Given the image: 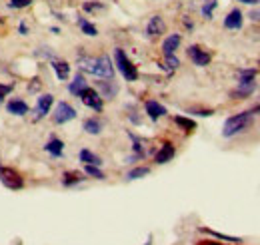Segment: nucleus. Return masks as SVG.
Listing matches in <instances>:
<instances>
[{"mask_svg":"<svg viewBox=\"0 0 260 245\" xmlns=\"http://www.w3.org/2000/svg\"><path fill=\"white\" fill-rule=\"evenodd\" d=\"M256 112H260V106L254 108V110H248V112H242V114H236V116L228 118L226 122H224V128H222V136H224V138H232V136L244 132V130L250 126L252 116H254Z\"/></svg>","mask_w":260,"mask_h":245,"instance_id":"f257e3e1","label":"nucleus"},{"mask_svg":"<svg viewBox=\"0 0 260 245\" xmlns=\"http://www.w3.org/2000/svg\"><path fill=\"white\" fill-rule=\"evenodd\" d=\"M256 70H242L240 72V80H238V88L232 92V98H248L250 94L256 90V82H254Z\"/></svg>","mask_w":260,"mask_h":245,"instance_id":"f03ea898","label":"nucleus"},{"mask_svg":"<svg viewBox=\"0 0 260 245\" xmlns=\"http://www.w3.org/2000/svg\"><path fill=\"white\" fill-rule=\"evenodd\" d=\"M114 58H116V66H118L120 74H122L128 82H134V80L138 78V70H136V66L130 62V58L126 56V52L120 50V48H116V50H114Z\"/></svg>","mask_w":260,"mask_h":245,"instance_id":"7ed1b4c3","label":"nucleus"},{"mask_svg":"<svg viewBox=\"0 0 260 245\" xmlns=\"http://www.w3.org/2000/svg\"><path fill=\"white\" fill-rule=\"evenodd\" d=\"M0 184L12 191H18L24 187V180L20 178V174L12 168H0Z\"/></svg>","mask_w":260,"mask_h":245,"instance_id":"20e7f679","label":"nucleus"},{"mask_svg":"<svg viewBox=\"0 0 260 245\" xmlns=\"http://www.w3.org/2000/svg\"><path fill=\"white\" fill-rule=\"evenodd\" d=\"M92 76H96L100 80H110L114 76V68L108 56H98L94 58V68H92Z\"/></svg>","mask_w":260,"mask_h":245,"instance_id":"39448f33","label":"nucleus"},{"mask_svg":"<svg viewBox=\"0 0 260 245\" xmlns=\"http://www.w3.org/2000/svg\"><path fill=\"white\" fill-rule=\"evenodd\" d=\"M78 98L82 100V104H84L86 108H92V110H96V112L102 110V96H100L94 88H84Z\"/></svg>","mask_w":260,"mask_h":245,"instance_id":"423d86ee","label":"nucleus"},{"mask_svg":"<svg viewBox=\"0 0 260 245\" xmlns=\"http://www.w3.org/2000/svg\"><path fill=\"white\" fill-rule=\"evenodd\" d=\"M52 118H54V124H66V122H70V120L76 118V110H74L70 104L60 102V104L56 106V112H54Z\"/></svg>","mask_w":260,"mask_h":245,"instance_id":"0eeeda50","label":"nucleus"},{"mask_svg":"<svg viewBox=\"0 0 260 245\" xmlns=\"http://www.w3.org/2000/svg\"><path fill=\"white\" fill-rule=\"evenodd\" d=\"M52 104H54V98L50 96V94H42L38 100H36V108H34V114H36V120H42L48 112H50V108H52Z\"/></svg>","mask_w":260,"mask_h":245,"instance_id":"6e6552de","label":"nucleus"},{"mask_svg":"<svg viewBox=\"0 0 260 245\" xmlns=\"http://www.w3.org/2000/svg\"><path fill=\"white\" fill-rule=\"evenodd\" d=\"M188 56L196 66H208L210 64V54L206 50H202L200 46H190L188 48Z\"/></svg>","mask_w":260,"mask_h":245,"instance_id":"1a4fd4ad","label":"nucleus"},{"mask_svg":"<svg viewBox=\"0 0 260 245\" xmlns=\"http://www.w3.org/2000/svg\"><path fill=\"white\" fill-rule=\"evenodd\" d=\"M224 28H228V30H238V28H242V12H240L238 8H234V10L228 12V16L224 18Z\"/></svg>","mask_w":260,"mask_h":245,"instance_id":"9d476101","label":"nucleus"},{"mask_svg":"<svg viewBox=\"0 0 260 245\" xmlns=\"http://www.w3.org/2000/svg\"><path fill=\"white\" fill-rule=\"evenodd\" d=\"M166 30V26H164V20L160 16H152L150 20H148V26H146V34L150 36V38H156V36H160L164 34Z\"/></svg>","mask_w":260,"mask_h":245,"instance_id":"9b49d317","label":"nucleus"},{"mask_svg":"<svg viewBox=\"0 0 260 245\" xmlns=\"http://www.w3.org/2000/svg\"><path fill=\"white\" fill-rule=\"evenodd\" d=\"M146 114H148V118L150 120H158V118H162V116H166V108H164L162 104H158V102H154V100H148L146 102Z\"/></svg>","mask_w":260,"mask_h":245,"instance_id":"f8f14e48","label":"nucleus"},{"mask_svg":"<svg viewBox=\"0 0 260 245\" xmlns=\"http://www.w3.org/2000/svg\"><path fill=\"white\" fill-rule=\"evenodd\" d=\"M174 155H176L174 146L166 142V144H162V148L156 152V155H154V161H156V164H166V161H170Z\"/></svg>","mask_w":260,"mask_h":245,"instance_id":"ddd939ff","label":"nucleus"},{"mask_svg":"<svg viewBox=\"0 0 260 245\" xmlns=\"http://www.w3.org/2000/svg\"><path fill=\"white\" fill-rule=\"evenodd\" d=\"M180 34H170L166 40H164V44H162V52H164V56H172L176 50H178V46H180Z\"/></svg>","mask_w":260,"mask_h":245,"instance_id":"4468645a","label":"nucleus"},{"mask_svg":"<svg viewBox=\"0 0 260 245\" xmlns=\"http://www.w3.org/2000/svg\"><path fill=\"white\" fill-rule=\"evenodd\" d=\"M98 90H100V96L102 98H114L116 96V92H118V86L112 82V78L110 80H100L98 82Z\"/></svg>","mask_w":260,"mask_h":245,"instance_id":"2eb2a0df","label":"nucleus"},{"mask_svg":"<svg viewBox=\"0 0 260 245\" xmlns=\"http://www.w3.org/2000/svg\"><path fill=\"white\" fill-rule=\"evenodd\" d=\"M6 110L10 114H14V116H26L28 114V106H26L24 100H10L6 104Z\"/></svg>","mask_w":260,"mask_h":245,"instance_id":"dca6fc26","label":"nucleus"},{"mask_svg":"<svg viewBox=\"0 0 260 245\" xmlns=\"http://www.w3.org/2000/svg\"><path fill=\"white\" fill-rule=\"evenodd\" d=\"M44 150L50 153V155H54V157H60L62 152H64V144H62V140H58V138H50L48 144L44 146Z\"/></svg>","mask_w":260,"mask_h":245,"instance_id":"f3484780","label":"nucleus"},{"mask_svg":"<svg viewBox=\"0 0 260 245\" xmlns=\"http://www.w3.org/2000/svg\"><path fill=\"white\" fill-rule=\"evenodd\" d=\"M84 88H88V84H86L84 76H82V74H76V76H74V80L70 82L68 90H70V94H74V96H80Z\"/></svg>","mask_w":260,"mask_h":245,"instance_id":"a211bd4d","label":"nucleus"},{"mask_svg":"<svg viewBox=\"0 0 260 245\" xmlns=\"http://www.w3.org/2000/svg\"><path fill=\"white\" fill-rule=\"evenodd\" d=\"M52 70H54V74H56L58 80H68V74H70V66H68V62L54 60L52 62Z\"/></svg>","mask_w":260,"mask_h":245,"instance_id":"6ab92c4d","label":"nucleus"},{"mask_svg":"<svg viewBox=\"0 0 260 245\" xmlns=\"http://www.w3.org/2000/svg\"><path fill=\"white\" fill-rule=\"evenodd\" d=\"M80 161H82L84 166H100V164H102V159L98 157L96 153L90 152V150H82V152H80Z\"/></svg>","mask_w":260,"mask_h":245,"instance_id":"aec40b11","label":"nucleus"},{"mask_svg":"<svg viewBox=\"0 0 260 245\" xmlns=\"http://www.w3.org/2000/svg\"><path fill=\"white\" fill-rule=\"evenodd\" d=\"M100 130H102V122H100L98 118H88V120L84 122V132H88V134H92V136H98Z\"/></svg>","mask_w":260,"mask_h":245,"instance_id":"412c9836","label":"nucleus"},{"mask_svg":"<svg viewBox=\"0 0 260 245\" xmlns=\"http://www.w3.org/2000/svg\"><path fill=\"white\" fill-rule=\"evenodd\" d=\"M84 178H82V174H78V172H66L64 178H62V184L66 185V187H70V185H76L80 184Z\"/></svg>","mask_w":260,"mask_h":245,"instance_id":"4be33fe9","label":"nucleus"},{"mask_svg":"<svg viewBox=\"0 0 260 245\" xmlns=\"http://www.w3.org/2000/svg\"><path fill=\"white\" fill-rule=\"evenodd\" d=\"M78 26H80V30L84 32L86 36H96L98 34L96 26H94L92 22H88L86 18H78Z\"/></svg>","mask_w":260,"mask_h":245,"instance_id":"5701e85b","label":"nucleus"},{"mask_svg":"<svg viewBox=\"0 0 260 245\" xmlns=\"http://www.w3.org/2000/svg\"><path fill=\"white\" fill-rule=\"evenodd\" d=\"M78 68H80L82 72H88V74H92V68H94V58H88V56H80V58H78Z\"/></svg>","mask_w":260,"mask_h":245,"instance_id":"b1692460","label":"nucleus"},{"mask_svg":"<svg viewBox=\"0 0 260 245\" xmlns=\"http://www.w3.org/2000/svg\"><path fill=\"white\" fill-rule=\"evenodd\" d=\"M174 124L180 126V128L186 130V132H192V130L196 128V124L192 122L190 118H184V116H176V118H174Z\"/></svg>","mask_w":260,"mask_h":245,"instance_id":"393cba45","label":"nucleus"},{"mask_svg":"<svg viewBox=\"0 0 260 245\" xmlns=\"http://www.w3.org/2000/svg\"><path fill=\"white\" fill-rule=\"evenodd\" d=\"M84 174L90 178H96V180H104V174L98 170V166H84Z\"/></svg>","mask_w":260,"mask_h":245,"instance_id":"a878e982","label":"nucleus"},{"mask_svg":"<svg viewBox=\"0 0 260 245\" xmlns=\"http://www.w3.org/2000/svg\"><path fill=\"white\" fill-rule=\"evenodd\" d=\"M148 174H150L148 168H134L128 174V180H138V178H144V176H148Z\"/></svg>","mask_w":260,"mask_h":245,"instance_id":"bb28decb","label":"nucleus"},{"mask_svg":"<svg viewBox=\"0 0 260 245\" xmlns=\"http://www.w3.org/2000/svg\"><path fill=\"white\" fill-rule=\"evenodd\" d=\"M216 8V0H204V6H202V14L206 18H212V10Z\"/></svg>","mask_w":260,"mask_h":245,"instance_id":"cd10ccee","label":"nucleus"},{"mask_svg":"<svg viewBox=\"0 0 260 245\" xmlns=\"http://www.w3.org/2000/svg\"><path fill=\"white\" fill-rule=\"evenodd\" d=\"M204 233H210V235H214V237H218V239H222V241H232V243H236V241H240L238 237H230V235H224V233H218V231H212V229H202Z\"/></svg>","mask_w":260,"mask_h":245,"instance_id":"c85d7f7f","label":"nucleus"},{"mask_svg":"<svg viewBox=\"0 0 260 245\" xmlns=\"http://www.w3.org/2000/svg\"><path fill=\"white\" fill-rule=\"evenodd\" d=\"M164 58H166V66H164V70L172 72V70H176V68H178V64H180V62H178V58H176L174 54H172V56H164Z\"/></svg>","mask_w":260,"mask_h":245,"instance_id":"c756f323","label":"nucleus"},{"mask_svg":"<svg viewBox=\"0 0 260 245\" xmlns=\"http://www.w3.org/2000/svg\"><path fill=\"white\" fill-rule=\"evenodd\" d=\"M30 2H32V0H10L8 6L18 10V8H26V6H30Z\"/></svg>","mask_w":260,"mask_h":245,"instance_id":"7c9ffc66","label":"nucleus"},{"mask_svg":"<svg viewBox=\"0 0 260 245\" xmlns=\"http://www.w3.org/2000/svg\"><path fill=\"white\" fill-rule=\"evenodd\" d=\"M12 92V84H0V104L4 102V98Z\"/></svg>","mask_w":260,"mask_h":245,"instance_id":"2f4dec72","label":"nucleus"},{"mask_svg":"<svg viewBox=\"0 0 260 245\" xmlns=\"http://www.w3.org/2000/svg\"><path fill=\"white\" fill-rule=\"evenodd\" d=\"M98 8H102V4H84V10H98Z\"/></svg>","mask_w":260,"mask_h":245,"instance_id":"473e14b6","label":"nucleus"},{"mask_svg":"<svg viewBox=\"0 0 260 245\" xmlns=\"http://www.w3.org/2000/svg\"><path fill=\"white\" fill-rule=\"evenodd\" d=\"M20 34H24V36L28 34V26H26L24 22H20Z\"/></svg>","mask_w":260,"mask_h":245,"instance_id":"72a5a7b5","label":"nucleus"},{"mask_svg":"<svg viewBox=\"0 0 260 245\" xmlns=\"http://www.w3.org/2000/svg\"><path fill=\"white\" fill-rule=\"evenodd\" d=\"M238 2H244V4H258L260 0H238Z\"/></svg>","mask_w":260,"mask_h":245,"instance_id":"f704fd0d","label":"nucleus"},{"mask_svg":"<svg viewBox=\"0 0 260 245\" xmlns=\"http://www.w3.org/2000/svg\"><path fill=\"white\" fill-rule=\"evenodd\" d=\"M250 18H252V20H260V12H252Z\"/></svg>","mask_w":260,"mask_h":245,"instance_id":"c9c22d12","label":"nucleus"},{"mask_svg":"<svg viewBox=\"0 0 260 245\" xmlns=\"http://www.w3.org/2000/svg\"><path fill=\"white\" fill-rule=\"evenodd\" d=\"M200 245H222V243H216V241H204V243H200Z\"/></svg>","mask_w":260,"mask_h":245,"instance_id":"e433bc0d","label":"nucleus"}]
</instances>
